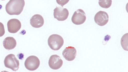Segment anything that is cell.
Listing matches in <instances>:
<instances>
[{
    "mask_svg": "<svg viewBox=\"0 0 128 72\" xmlns=\"http://www.w3.org/2000/svg\"><path fill=\"white\" fill-rule=\"evenodd\" d=\"M109 20V16L106 12L100 11L95 14L94 17L95 22L100 26H103L106 24Z\"/></svg>",
    "mask_w": 128,
    "mask_h": 72,
    "instance_id": "cell-7",
    "label": "cell"
},
{
    "mask_svg": "<svg viewBox=\"0 0 128 72\" xmlns=\"http://www.w3.org/2000/svg\"><path fill=\"white\" fill-rule=\"evenodd\" d=\"M3 45L6 49L10 50L13 49L16 45V40L12 37H8L6 38L3 42Z\"/></svg>",
    "mask_w": 128,
    "mask_h": 72,
    "instance_id": "cell-12",
    "label": "cell"
},
{
    "mask_svg": "<svg viewBox=\"0 0 128 72\" xmlns=\"http://www.w3.org/2000/svg\"><path fill=\"white\" fill-rule=\"evenodd\" d=\"M4 62L6 67L10 68L13 71H16L19 68V61L13 54H10L7 56Z\"/></svg>",
    "mask_w": 128,
    "mask_h": 72,
    "instance_id": "cell-3",
    "label": "cell"
},
{
    "mask_svg": "<svg viewBox=\"0 0 128 72\" xmlns=\"http://www.w3.org/2000/svg\"><path fill=\"white\" fill-rule=\"evenodd\" d=\"M5 32L4 25L2 23L0 22V37L4 35Z\"/></svg>",
    "mask_w": 128,
    "mask_h": 72,
    "instance_id": "cell-16",
    "label": "cell"
},
{
    "mask_svg": "<svg viewBox=\"0 0 128 72\" xmlns=\"http://www.w3.org/2000/svg\"><path fill=\"white\" fill-rule=\"evenodd\" d=\"M70 0H56L57 3L62 7L67 4Z\"/></svg>",
    "mask_w": 128,
    "mask_h": 72,
    "instance_id": "cell-15",
    "label": "cell"
},
{
    "mask_svg": "<svg viewBox=\"0 0 128 72\" xmlns=\"http://www.w3.org/2000/svg\"></svg>",
    "mask_w": 128,
    "mask_h": 72,
    "instance_id": "cell-17",
    "label": "cell"
},
{
    "mask_svg": "<svg viewBox=\"0 0 128 72\" xmlns=\"http://www.w3.org/2000/svg\"><path fill=\"white\" fill-rule=\"evenodd\" d=\"M63 62L60 57L56 55H52L48 61V65L52 69L56 70L61 67L62 65Z\"/></svg>",
    "mask_w": 128,
    "mask_h": 72,
    "instance_id": "cell-8",
    "label": "cell"
},
{
    "mask_svg": "<svg viewBox=\"0 0 128 72\" xmlns=\"http://www.w3.org/2000/svg\"><path fill=\"white\" fill-rule=\"evenodd\" d=\"M64 40L59 35L54 34L50 36L48 40V44L52 50H59L62 46Z\"/></svg>",
    "mask_w": 128,
    "mask_h": 72,
    "instance_id": "cell-2",
    "label": "cell"
},
{
    "mask_svg": "<svg viewBox=\"0 0 128 72\" xmlns=\"http://www.w3.org/2000/svg\"><path fill=\"white\" fill-rule=\"evenodd\" d=\"M98 4L101 7L105 8H110L111 6L112 0H98Z\"/></svg>",
    "mask_w": 128,
    "mask_h": 72,
    "instance_id": "cell-14",
    "label": "cell"
},
{
    "mask_svg": "<svg viewBox=\"0 0 128 72\" xmlns=\"http://www.w3.org/2000/svg\"><path fill=\"white\" fill-rule=\"evenodd\" d=\"M86 19V15L84 11L82 9H79L74 12L71 20L74 24L79 25L83 24Z\"/></svg>",
    "mask_w": 128,
    "mask_h": 72,
    "instance_id": "cell-5",
    "label": "cell"
},
{
    "mask_svg": "<svg viewBox=\"0 0 128 72\" xmlns=\"http://www.w3.org/2000/svg\"><path fill=\"white\" fill-rule=\"evenodd\" d=\"M24 5V0H10L6 5V10L10 15H18L22 11Z\"/></svg>",
    "mask_w": 128,
    "mask_h": 72,
    "instance_id": "cell-1",
    "label": "cell"
},
{
    "mask_svg": "<svg viewBox=\"0 0 128 72\" xmlns=\"http://www.w3.org/2000/svg\"><path fill=\"white\" fill-rule=\"evenodd\" d=\"M8 30L9 32L12 33L17 32L20 28L21 24L18 20L13 18L9 20L7 23Z\"/></svg>",
    "mask_w": 128,
    "mask_h": 72,
    "instance_id": "cell-9",
    "label": "cell"
},
{
    "mask_svg": "<svg viewBox=\"0 0 128 72\" xmlns=\"http://www.w3.org/2000/svg\"><path fill=\"white\" fill-rule=\"evenodd\" d=\"M30 24L32 26L36 28L41 27L43 25L44 20L41 15L36 14L33 16L30 20Z\"/></svg>",
    "mask_w": 128,
    "mask_h": 72,
    "instance_id": "cell-11",
    "label": "cell"
},
{
    "mask_svg": "<svg viewBox=\"0 0 128 72\" xmlns=\"http://www.w3.org/2000/svg\"><path fill=\"white\" fill-rule=\"evenodd\" d=\"M128 33L124 35L121 40V44L123 49L128 51Z\"/></svg>",
    "mask_w": 128,
    "mask_h": 72,
    "instance_id": "cell-13",
    "label": "cell"
},
{
    "mask_svg": "<svg viewBox=\"0 0 128 72\" xmlns=\"http://www.w3.org/2000/svg\"><path fill=\"white\" fill-rule=\"evenodd\" d=\"M76 54V49L72 46H68L62 52V54L65 59L68 61L73 60L75 58Z\"/></svg>",
    "mask_w": 128,
    "mask_h": 72,
    "instance_id": "cell-10",
    "label": "cell"
},
{
    "mask_svg": "<svg viewBox=\"0 0 128 72\" xmlns=\"http://www.w3.org/2000/svg\"><path fill=\"white\" fill-rule=\"evenodd\" d=\"M54 11V18L59 21H63L66 20L69 15L68 10L66 8L60 6H56Z\"/></svg>",
    "mask_w": 128,
    "mask_h": 72,
    "instance_id": "cell-6",
    "label": "cell"
},
{
    "mask_svg": "<svg viewBox=\"0 0 128 72\" xmlns=\"http://www.w3.org/2000/svg\"><path fill=\"white\" fill-rule=\"evenodd\" d=\"M40 62L39 59L34 56H29L26 60L24 66L28 70L33 71L36 70L39 67Z\"/></svg>",
    "mask_w": 128,
    "mask_h": 72,
    "instance_id": "cell-4",
    "label": "cell"
}]
</instances>
